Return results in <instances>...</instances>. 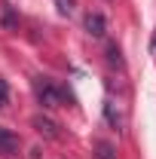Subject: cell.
Listing matches in <instances>:
<instances>
[{
	"label": "cell",
	"mask_w": 156,
	"mask_h": 159,
	"mask_svg": "<svg viewBox=\"0 0 156 159\" xmlns=\"http://www.w3.org/2000/svg\"><path fill=\"white\" fill-rule=\"evenodd\" d=\"M34 95H37L40 107L46 110H55V107H64V89H58L49 77H34Z\"/></svg>",
	"instance_id": "obj_1"
},
{
	"label": "cell",
	"mask_w": 156,
	"mask_h": 159,
	"mask_svg": "<svg viewBox=\"0 0 156 159\" xmlns=\"http://www.w3.org/2000/svg\"><path fill=\"white\" fill-rule=\"evenodd\" d=\"M31 122H34V129H37L43 138H49V141H58V138H61L58 122H55V119H49V116H43V113H37V116L31 119Z\"/></svg>",
	"instance_id": "obj_2"
},
{
	"label": "cell",
	"mask_w": 156,
	"mask_h": 159,
	"mask_svg": "<svg viewBox=\"0 0 156 159\" xmlns=\"http://www.w3.org/2000/svg\"><path fill=\"white\" fill-rule=\"evenodd\" d=\"M0 153L3 156H16L19 153V135H12L9 129L0 125Z\"/></svg>",
	"instance_id": "obj_3"
},
{
	"label": "cell",
	"mask_w": 156,
	"mask_h": 159,
	"mask_svg": "<svg viewBox=\"0 0 156 159\" xmlns=\"http://www.w3.org/2000/svg\"><path fill=\"white\" fill-rule=\"evenodd\" d=\"M104 31H107V21L101 12H89L86 16V34L89 37H104Z\"/></svg>",
	"instance_id": "obj_4"
},
{
	"label": "cell",
	"mask_w": 156,
	"mask_h": 159,
	"mask_svg": "<svg viewBox=\"0 0 156 159\" xmlns=\"http://www.w3.org/2000/svg\"><path fill=\"white\" fill-rule=\"evenodd\" d=\"M104 55H107V64H110V67H122V64H126V61H122V49H119L117 43H107Z\"/></svg>",
	"instance_id": "obj_5"
},
{
	"label": "cell",
	"mask_w": 156,
	"mask_h": 159,
	"mask_svg": "<svg viewBox=\"0 0 156 159\" xmlns=\"http://www.w3.org/2000/svg\"><path fill=\"white\" fill-rule=\"evenodd\" d=\"M95 159H117V147L110 141H98L95 144Z\"/></svg>",
	"instance_id": "obj_6"
},
{
	"label": "cell",
	"mask_w": 156,
	"mask_h": 159,
	"mask_svg": "<svg viewBox=\"0 0 156 159\" xmlns=\"http://www.w3.org/2000/svg\"><path fill=\"white\" fill-rule=\"evenodd\" d=\"M104 116L113 129H122V116H119V110H113V101H104Z\"/></svg>",
	"instance_id": "obj_7"
},
{
	"label": "cell",
	"mask_w": 156,
	"mask_h": 159,
	"mask_svg": "<svg viewBox=\"0 0 156 159\" xmlns=\"http://www.w3.org/2000/svg\"><path fill=\"white\" fill-rule=\"evenodd\" d=\"M55 3H58L61 16H71V12H74V0H55Z\"/></svg>",
	"instance_id": "obj_8"
},
{
	"label": "cell",
	"mask_w": 156,
	"mask_h": 159,
	"mask_svg": "<svg viewBox=\"0 0 156 159\" xmlns=\"http://www.w3.org/2000/svg\"><path fill=\"white\" fill-rule=\"evenodd\" d=\"M9 101V89H6V80H0V107H6Z\"/></svg>",
	"instance_id": "obj_9"
},
{
	"label": "cell",
	"mask_w": 156,
	"mask_h": 159,
	"mask_svg": "<svg viewBox=\"0 0 156 159\" xmlns=\"http://www.w3.org/2000/svg\"><path fill=\"white\" fill-rule=\"evenodd\" d=\"M150 52L156 55V34H153V40H150Z\"/></svg>",
	"instance_id": "obj_10"
}]
</instances>
